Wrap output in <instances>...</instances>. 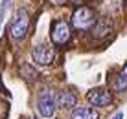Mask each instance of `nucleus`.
Returning a JSON list of instances; mask_svg holds the SVG:
<instances>
[{
	"mask_svg": "<svg viewBox=\"0 0 127 119\" xmlns=\"http://www.w3.org/2000/svg\"><path fill=\"white\" fill-rule=\"evenodd\" d=\"M28 28H30V15H28V11H26V9H19L15 20H13L11 26H9L11 39H15V40L22 39L24 35L28 33Z\"/></svg>",
	"mask_w": 127,
	"mask_h": 119,
	"instance_id": "f257e3e1",
	"label": "nucleus"
},
{
	"mask_svg": "<svg viewBox=\"0 0 127 119\" xmlns=\"http://www.w3.org/2000/svg\"><path fill=\"white\" fill-rule=\"evenodd\" d=\"M55 104H57V95L52 90H44L37 99V110L42 117H52L55 114Z\"/></svg>",
	"mask_w": 127,
	"mask_h": 119,
	"instance_id": "f03ea898",
	"label": "nucleus"
},
{
	"mask_svg": "<svg viewBox=\"0 0 127 119\" xmlns=\"http://www.w3.org/2000/svg\"><path fill=\"white\" fill-rule=\"evenodd\" d=\"M94 22H96V15L90 7H85V6L77 7L72 15V26L77 29H89L94 26Z\"/></svg>",
	"mask_w": 127,
	"mask_h": 119,
	"instance_id": "7ed1b4c3",
	"label": "nucleus"
},
{
	"mask_svg": "<svg viewBox=\"0 0 127 119\" xmlns=\"http://www.w3.org/2000/svg\"><path fill=\"white\" fill-rule=\"evenodd\" d=\"M32 57H33V60H35L37 64L48 66V64L54 62L55 51H54V48L46 46V44H39V46H35L33 50H32Z\"/></svg>",
	"mask_w": 127,
	"mask_h": 119,
	"instance_id": "20e7f679",
	"label": "nucleus"
},
{
	"mask_svg": "<svg viewBox=\"0 0 127 119\" xmlns=\"http://www.w3.org/2000/svg\"><path fill=\"white\" fill-rule=\"evenodd\" d=\"M68 39H70V28L66 22L64 20L54 22V26H52V40L57 46H63V44L68 42Z\"/></svg>",
	"mask_w": 127,
	"mask_h": 119,
	"instance_id": "39448f33",
	"label": "nucleus"
},
{
	"mask_svg": "<svg viewBox=\"0 0 127 119\" xmlns=\"http://www.w3.org/2000/svg\"><path fill=\"white\" fill-rule=\"evenodd\" d=\"M87 99L94 106H107V104H111L112 95H111V92L103 90V88H94V90H90L87 94Z\"/></svg>",
	"mask_w": 127,
	"mask_h": 119,
	"instance_id": "423d86ee",
	"label": "nucleus"
},
{
	"mask_svg": "<svg viewBox=\"0 0 127 119\" xmlns=\"http://www.w3.org/2000/svg\"><path fill=\"white\" fill-rule=\"evenodd\" d=\"M99 114L94 108H76L72 112L70 119H98Z\"/></svg>",
	"mask_w": 127,
	"mask_h": 119,
	"instance_id": "0eeeda50",
	"label": "nucleus"
},
{
	"mask_svg": "<svg viewBox=\"0 0 127 119\" xmlns=\"http://www.w3.org/2000/svg\"><path fill=\"white\" fill-rule=\"evenodd\" d=\"M57 104L61 108H72L74 104H76V95L72 94V92H61L57 95Z\"/></svg>",
	"mask_w": 127,
	"mask_h": 119,
	"instance_id": "6e6552de",
	"label": "nucleus"
},
{
	"mask_svg": "<svg viewBox=\"0 0 127 119\" xmlns=\"http://www.w3.org/2000/svg\"><path fill=\"white\" fill-rule=\"evenodd\" d=\"M125 88H127V66L120 72V75H118L116 81H114V90L116 92H124Z\"/></svg>",
	"mask_w": 127,
	"mask_h": 119,
	"instance_id": "1a4fd4ad",
	"label": "nucleus"
},
{
	"mask_svg": "<svg viewBox=\"0 0 127 119\" xmlns=\"http://www.w3.org/2000/svg\"><path fill=\"white\" fill-rule=\"evenodd\" d=\"M19 72H20V77L26 79V81H35V79H37V72H35L32 66H28V64H22Z\"/></svg>",
	"mask_w": 127,
	"mask_h": 119,
	"instance_id": "9d476101",
	"label": "nucleus"
},
{
	"mask_svg": "<svg viewBox=\"0 0 127 119\" xmlns=\"http://www.w3.org/2000/svg\"><path fill=\"white\" fill-rule=\"evenodd\" d=\"M103 31H111V24H105V26L99 24L98 28H94V35H96V37H103V35H105Z\"/></svg>",
	"mask_w": 127,
	"mask_h": 119,
	"instance_id": "9b49d317",
	"label": "nucleus"
},
{
	"mask_svg": "<svg viewBox=\"0 0 127 119\" xmlns=\"http://www.w3.org/2000/svg\"><path fill=\"white\" fill-rule=\"evenodd\" d=\"M112 119H124V114H122V112H118V114H116V116L112 117Z\"/></svg>",
	"mask_w": 127,
	"mask_h": 119,
	"instance_id": "f8f14e48",
	"label": "nucleus"
},
{
	"mask_svg": "<svg viewBox=\"0 0 127 119\" xmlns=\"http://www.w3.org/2000/svg\"><path fill=\"white\" fill-rule=\"evenodd\" d=\"M125 2H127V0H125Z\"/></svg>",
	"mask_w": 127,
	"mask_h": 119,
	"instance_id": "ddd939ff",
	"label": "nucleus"
}]
</instances>
